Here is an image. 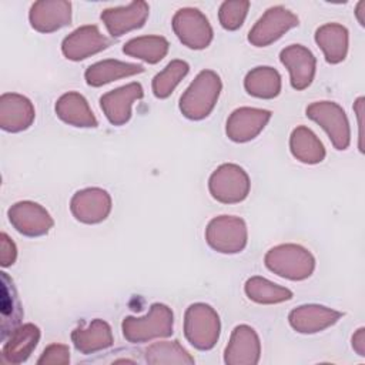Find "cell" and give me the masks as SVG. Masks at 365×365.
<instances>
[{"mask_svg":"<svg viewBox=\"0 0 365 365\" xmlns=\"http://www.w3.org/2000/svg\"><path fill=\"white\" fill-rule=\"evenodd\" d=\"M174 315L171 308L155 302L144 317H125L121 328L124 338L131 344H143L173 334Z\"/></svg>","mask_w":365,"mask_h":365,"instance_id":"3957f363","label":"cell"},{"mask_svg":"<svg viewBox=\"0 0 365 365\" xmlns=\"http://www.w3.org/2000/svg\"><path fill=\"white\" fill-rule=\"evenodd\" d=\"M307 117L319 124L336 150H346L351 143L348 117L341 106L334 101H315L305 110Z\"/></svg>","mask_w":365,"mask_h":365,"instance_id":"52a82bcc","label":"cell"},{"mask_svg":"<svg viewBox=\"0 0 365 365\" xmlns=\"http://www.w3.org/2000/svg\"><path fill=\"white\" fill-rule=\"evenodd\" d=\"M150 14V6L145 1H131L127 6L106 9L101 13V20L107 31L113 37H120L131 30L144 26Z\"/></svg>","mask_w":365,"mask_h":365,"instance_id":"4fadbf2b","label":"cell"},{"mask_svg":"<svg viewBox=\"0 0 365 365\" xmlns=\"http://www.w3.org/2000/svg\"><path fill=\"white\" fill-rule=\"evenodd\" d=\"M364 7H365V1H364V0H361V1L358 3V6H356V11H355L356 19H358V21H359V24H361V26H364V24H365V19L362 17V14H364Z\"/></svg>","mask_w":365,"mask_h":365,"instance_id":"74e56055","label":"cell"},{"mask_svg":"<svg viewBox=\"0 0 365 365\" xmlns=\"http://www.w3.org/2000/svg\"><path fill=\"white\" fill-rule=\"evenodd\" d=\"M315 41L329 64L345 60L348 53V30L338 23H327L317 29Z\"/></svg>","mask_w":365,"mask_h":365,"instance_id":"cb8c5ba5","label":"cell"},{"mask_svg":"<svg viewBox=\"0 0 365 365\" xmlns=\"http://www.w3.org/2000/svg\"><path fill=\"white\" fill-rule=\"evenodd\" d=\"M110 40L101 34L97 26H81L70 33L61 43V51L66 58L73 61L84 60L93 54L106 50Z\"/></svg>","mask_w":365,"mask_h":365,"instance_id":"5bb4252c","label":"cell"},{"mask_svg":"<svg viewBox=\"0 0 365 365\" xmlns=\"http://www.w3.org/2000/svg\"><path fill=\"white\" fill-rule=\"evenodd\" d=\"M190 66L182 60L170 61L164 70L154 76L151 87L153 93L157 98H167L174 88L180 84V81L188 74Z\"/></svg>","mask_w":365,"mask_h":365,"instance_id":"1f68e13d","label":"cell"},{"mask_svg":"<svg viewBox=\"0 0 365 365\" xmlns=\"http://www.w3.org/2000/svg\"><path fill=\"white\" fill-rule=\"evenodd\" d=\"M57 117L74 127H97L98 121L87 100L77 91H68L56 101Z\"/></svg>","mask_w":365,"mask_h":365,"instance_id":"603a6c76","label":"cell"},{"mask_svg":"<svg viewBox=\"0 0 365 365\" xmlns=\"http://www.w3.org/2000/svg\"><path fill=\"white\" fill-rule=\"evenodd\" d=\"M292 155L305 164H318L325 158V148L321 140L305 125H298L289 137Z\"/></svg>","mask_w":365,"mask_h":365,"instance_id":"484cf974","label":"cell"},{"mask_svg":"<svg viewBox=\"0 0 365 365\" xmlns=\"http://www.w3.org/2000/svg\"><path fill=\"white\" fill-rule=\"evenodd\" d=\"M354 110H355V113H356V115H358V127H359V150H361V153L364 151V148H362V111H364V97H359L356 101H355V106H354Z\"/></svg>","mask_w":365,"mask_h":365,"instance_id":"8d00e7d4","label":"cell"},{"mask_svg":"<svg viewBox=\"0 0 365 365\" xmlns=\"http://www.w3.org/2000/svg\"><path fill=\"white\" fill-rule=\"evenodd\" d=\"M271 115L272 113L269 110L240 107L234 110L227 120V137L235 143L251 141L264 130Z\"/></svg>","mask_w":365,"mask_h":365,"instance_id":"7c38bea8","label":"cell"},{"mask_svg":"<svg viewBox=\"0 0 365 365\" xmlns=\"http://www.w3.org/2000/svg\"><path fill=\"white\" fill-rule=\"evenodd\" d=\"M298 24V17L288 9L282 6L269 7L250 30L248 41L255 47H267Z\"/></svg>","mask_w":365,"mask_h":365,"instance_id":"9c48e42d","label":"cell"},{"mask_svg":"<svg viewBox=\"0 0 365 365\" xmlns=\"http://www.w3.org/2000/svg\"><path fill=\"white\" fill-rule=\"evenodd\" d=\"M40 341V329L34 324L19 325L6 339L1 356L9 364L24 362Z\"/></svg>","mask_w":365,"mask_h":365,"instance_id":"44dd1931","label":"cell"},{"mask_svg":"<svg viewBox=\"0 0 365 365\" xmlns=\"http://www.w3.org/2000/svg\"><path fill=\"white\" fill-rule=\"evenodd\" d=\"M244 291L251 301L257 304H265V305L289 301L294 295L291 289L281 287L278 284H274L264 277L248 278L244 285Z\"/></svg>","mask_w":365,"mask_h":365,"instance_id":"f546056e","label":"cell"},{"mask_svg":"<svg viewBox=\"0 0 365 365\" xmlns=\"http://www.w3.org/2000/svg\"><path fill=\"white\" fill-rule=\"evenodd\" d=\"M0 311H1V338L3 341L20 325L23 309L17 291L11 278L7 272H1V297H0Z\"/></svg>","mask_w":365,"mask_h":365,"instance_id":"4316f807","label":"cell"},{"mask_svg":"<svg viewBox=\"0 0 365 365\" xmlns=\"http://www.w3.org/2000/svg\"><path fill=\"white\" fill-rule=\"evenodd\" d=\"M145 361L148 364H178L192 365L194 358L180 345L178 341L154 342L145 349Z\"/></svg>","mask_w":365,"mask_h":365,"instance_id":"4dcf8cb0","label":"cell"},{"mask_svg":"<svg viewBox=\"0 0 365 365\" xmlns=\"http://www.w3.org/2000/svg\"><path fill=\"white\" fill-rule=\"evenodd\" d=\"M71 341L74 348L81 354H94L97 351L110 348L114 342L111 327L100 319H93L88 327L80 325L71 332Z\"/></svg>","mask_w":365,"mask_h":365,"instance_id":"7402d4cb","label":"cell"},{"mask_svg":"<svg viewBox=\"0 0 365 365\" xmlns=\"http://www.w3.org/2000/svg\"><path fill=\"white\" fill-rule=\"evenodd\" d=\"M29 20L34 30L53 33L71 21V3L66 0H41L33 3Z\"/></svg>","mask_w":365,"mask_h":365,"instance_id":"ac0fdd59","label":"cell"},{"mask_svg":"<svg viewBox=\"0 0 365 365\" xmlns=\"http://www.w3.org/2000/svg\"><path fill=\"white\" fill-rule=\"evenodd\" d=\"M279 60L289 71L292 88L305 90L311 86L315 76L317 60L309 48L301 44H291L281 50Z\"/></svg>","mask_w":365,"mask_h":365,"instance_id":"e0dca14e","label":"cell"},{"mask_svg":"<svg viewBox=\"0 0 365 365\" xmlns=\"http://www.w3.org/2000/svg\"><path fill=\"white\" fill-rule=\"evenodd\" d=\"M168 40L163 36H140L128 40L123 51L134 58L144 60L148 64L161 61L168 53Z\"/></svg>","mask_w":365,"mask_h":365,"instance_id":"f1b7e54d","label":"cell"},{"mask_svg":"<svg viewBox=\"0 0 365 365\" xmlns=\"http://www.w3.org/2000/svg\"><path fill=\"white\" fill-rule=\"evenodd\" d=\"M207 244L221 254L241 252L248 240L245 221L235 215H220L212 218L205 228Z\"/></svg>","mask_w":365,"mask_h":365,"instance_id":"5b68a950","label":"cell"},{"mask_svg":"<svg viewBox=\"0 0 365 365\" xmlns=\"http://www.w3.org/2000/svg\"><path fill=\"white\" fill-rule=\"evenodd\" d=\"M143 71H144V67L141 64L108 58V60H101L91 64L86 70L84 78H86V83L91 87H101L114 80L140 74Z\"/></svg>","mask_w":365,"mask_h":365,"instance_id":"d4e9b609","label":"cell"},{"mask_svg":"<svg viewBox=\"0 0 365 365\" xmlns=\"http://www.w3.org/2000/svg\"><path fill=\"white\" fill-rule=\"evenodd\" d=\"M0 264L1 267H10L16 262L17 258V248L16 244L9 238L6 232H1L0 241Z\"/></svg>","mask_w":365,"mask_h":365,"instance_id":"e575fe53","label":"cell"},{"mask_svg":"<svg viewBox=\"0 0 365 365\" xmlns=\"http://www.w3.org/2000/svg\"><path fill=\"white\" fill-rule=\"evenodd\" d=\"M244 87L248 94L257 98L269 100L277 97L281 91V76L269 66H259L247 73Z\"/></svg>","mask_w":365,"mask_h":365,"instance_id":"83f0119b","label":"cell"},{"mask_svg":"<svg viewBox=\"0 0 365 365\" xmlns=\"http://www.w3.org/2000/svg\"><path fill=\"white\" fill-rule=\"evenodd\" d=\"M11 225L26 237L46 235L54 225L48 211L33 201H19L7 211Z\"/></svg>","mask_w":365,"mask_h":365,"instance_id":"30bf717a","label":"cell"},{"mask_svg":"<svg viewBox=\"0 0 365 365\" xmlns=\"http://www.w3.org/2000/svg\"><path fill=\"white\" fill-rule=\"evenodd\" d=\"M352 348L361 356H365V328H359L352 336Z\"/></svg>","mask_w":365,"mask_h":365,"instance_id":"d590c367","label":"cell"},{"mask_svg":"<svg viewBox=\"0 0 365 365\" xmlns=\"http://www.w3.org/2000/svg\"><path fill=\"white\" fill-rule=\"evenodd\" d=\"M250 177L237 164H221L208 180V188L214 200L222 204H237L250 192Z\"/></svg>","mask_w":365,"mask_h":365,"instance_id":"8992f818","label":"cell"},{"mask_svg":"<svg viewBox=\"0 0 365 365\" xmlns=\"http://www.w3.org/2000/svg\"><path fill=\"white\" fill-rule=\"evenodd\" d=\"M264 262L271 272L291 281L307 279L315 269L314 255L297 244H281L271 248L265 254Z\"/></svg>","mask_w":365,"mask_h":365,"instance_id":"7a4b0ae2","label":"cell"},{"mask_svg":"<svg viewBox=\"0 0 365 365\" xmlns=\"http://www.w3.org/2000/svg\"><path fill=\"white\" fill-rule=\"evenodd\" d=\"M220 317L208 304L197 302L187 308L184 315V335L200 351L214 348L220 338Z\"/></svg>","mask_w":365,"mask_h":365,"instance_id":"277c9868","label":"cell"},{"mask_svg":"<svg viewBox=\"0 0 365 365\" xmlns=\"http://www.w3.org/2000/svg\"><path fill=\"white\" fill-rule=\"evenodd\" d=\"M173 30L188 48L202 50L212 41V29L202 11L192 7L180 9L173 17Z\"/></svg>","mask_w":365,"mask_h":365,"instance_id":"ba28073f","label":"cell"},{"mask_svg":"<svg viewBox=\"0 0 365 365\" xmlns=\"http://www.w3.org/2000/svg\"><path fill=\"white\" fill-rule=\"evenodd\" d=\"M36 117L33 103L17 93H4L0 97V127L9 133L27 130Z\"/></svg>","mask_w":365,"mask_h":365,"instance_id":"d6986e66","label":"cell"},{"mask_svg":"<svg viewBox=\"0 0 365 365\" xmlns=\"http://www.w3.org/2000/svg\"><path fill=\"white\" fill-rule=\"evenodd\" d=\"M222 83L212 70H202L180 98V111L190 120H202L214 110Z\"/></svg>","mask_w":365,"mask_h":365,"instance_id":"6da1fadb","label":"cell"},{"mask_svg":"<svg viewBox=\"0 0 365 365\" xmlns=\"http://www.w3.org/2000/svg\"><path fill=\"white\" fill-rule=\"evenodd\" d=\"M342 317L339 311L331 309L324 305L308 304L292 309L288 315L289 325L299 334H315L321 332Z\"/></svg>","mask_w":365,"mask_h":365,"instance_id":"ffe728a7","label":"cell"},{"mask_svg":"<svg viewBox=\"0 0 365 365\" xmlns=\"http://www.w3.org/2000/svg\"><path fill=\"white\" fill-rule=\"evenodd\" d=\"M144 90L140 83H130L101 96L100 107L113 125H123L131 118V107L143 98Z\"/></svg>","mask_w":365,"mask_h":365,"instance_id":"9a60e30c","label":"cell"},{"mask_svg":"<svg viewBox=\"0 0 365 365\" xmlns=\"http://www.w3.org/2000/svg\"><path fill=\"white\" fill-rule=\"evenodd\" d=\"M261 356V344L257 332L248 325H237L231 332L224 352L227 365H255Z\"/></svg>","mask_w":365,"mask_h":365,"instance_id":"2e32d148","label":"cell"},{"mask_svg":"<svg viewBox=\"0 0 365 365\" xmlns=\"http://www.w3.org/2000/svg\"><path fill=\"white\" fill-rule=\"evenodd\" d=\"M248 9H250V1L247 0L224 1L218 10L220 24L228 31H234L240 29L247 17Z\"/></svg>","mask_w":365,"mask_h":365,"instance_id":"d6a6232c","label":"cell"},{"mask_svg":"<svg viewBox=\"0 0 365 365\" xmlns=\"http://www.w3.org/2000/svg\"><path fill=\"white\" fill-rule=\"evenodd\" d=\"M110 194L98 187L77 191L71 201L70 210L74 218L84 224H98L104 221L111 211Z\"/></svg>","mask_w":365,"mask_h":365,"instance_id":"8fae6325","label":"cell"},{"mask_svg":"<svg viewBox=\"0 0 365 365\" xmlns=\"http://www.w3.org/2000/svg\"><path fill=\"white\" fill-rule=\"evenodd\" d=\"M70 362V349L63 344L48 345L37 359L38 365H67Z\"/></svg>","mask_w":365,"mask_h":365,"instance_id":"836d02e7","label":"cell"}]
</instances>
